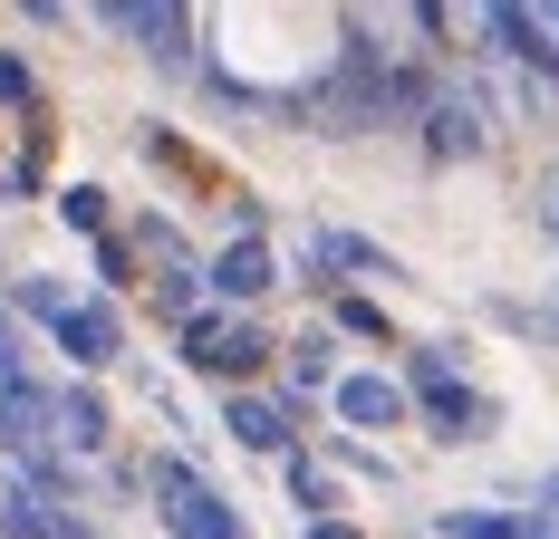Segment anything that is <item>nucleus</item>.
Segmentation results:
<instances>
[{"instance_id": "27", "label": "nucleus", "mask_w": 559, "mask_h": 539, "mask_svg": "<svg viewBox=\"0 0 559 539\" xmlns=\"http://www.w3.org/2000/svg\"><path fill=\"white\" fill-rule=\"evenodd\" d=\"M0 203H20V173H10V164H0Z\"/></svg>"}, {"instance_id": "6", "label": "nucleus", "mask_w": 559, "mask_h": 539, "mask_svg": "<svg viewBox=\"0 0 559 539\" xmlns=\"http://www.w3.org/2000/svg\"><path fill=\"white\" fill-rule=\"evenodd\" d=\"M473 39H483V58H502V68H521V77H540L559 97V39L540 10H521V0H492V10H473Z\"/></svg>"}, {"instance_id": "14", "label": "nucleus", "mask_w": 559, "mask_h": 539, "mask_svg": "<svg viewBox=\"0 0 559 539\" xmlns=\"http://www.w3.org/2000/svg\"><path fill=\"white\" fill-rule=\"evenodd\" d=\"M483 319L502 327V337H531V347H559V299H511V289H492V299H483Z\"/></svg>"}, {"instance_id": "20", "label": "nucleus", "mask_w": 559, "mask_h": 539, "mask_svg": "<svg viewBox=\"0 0 559 539\" xmlns=\"http://www.w3.org/2000/svg\"><path fill=\"white\" fill-rule=\"evenodd\" d=\"M126 241H135V251H165L174 270H193V231H183L174 213H135V221H126Z\"/></svg>"}, {"instance_id": "24", "label": "nucleus", "mask_w": 559, "mask_h": 539, "mask_svg": "<svg viewBox=\"0 0 559 539\" xmlns=\"http://www.w3.org/2000/svg\"><path fill=\"white\" fill-rule=\"evenodd\" d=\"M531 221H540V241H550V251H559V164H550V173H540V193H531Z\"/></svg>"}, {"instance_id": "15", "label": "nucleus", "mask_w": 559, "mask_h": 539, "mask_svg": "<svg viewBox=\"0 0 559 539\" xmlns=\"http://www.w3.org/2000/svg\"><path fill=\"white\" fill-rule=\"evenodd\" d=\"M68 309H78V289H68V279H49V270H20V279H10V319H29L39 337H49Z\"/></svg>"}, {"instance_id": "3", "label": "nucleus", "mask_w": 559, "mask_h": 539, "mask_svg": "<svg viewBox=\"0 0 559 539\" xmlns=\"http://www.w3.org/2000/svg\"><path fill=\"white\" fill-rule=\"evenodd\" d=\"M97 29H107V39H135L165 77H193V87L213 77V58L193 49V10H165V0H107V10H97Z\"/></svg>"}, {"instance_id": "4", "label": "nucleus", "mask_w": 559, "mask_h": 539, "mask_svg": "<svg viewBox=\"0 0 559 539\" xmlns=\"http://www.w3.org/2000/svg\"><path fill=\"white\" fill-rule=\"evenodd\" d=\"M174 357H183L193 376H223L231 395H241V376L271 357V337H261V319H231V309H213V299H203L193 319L174 327Z\"/></svg>"}, {"instance_id": "22", "label": "nucleus", "mask_w": 559, "mask_h": 539, "mask_svg": "<svg viewBox=\"0 0 559 539\" xmlns=\"http://www.w3.org/2000/svg\"><path fill=\"white\" fill-rule=\"evenodd\" d=\"M329 463H337V472H357V482H395V463L377 453V443H357V433H337V443H329Z\"/></svg>"}, {"instance_id": "23", "label": "nucleus", "mask_w": 559, "mask_h": 539, "mask_svg": "<svg viewBox=\"0 0 559 539\" xmlns=\"http://www.w3.org/2000/svg\"><path fill=\"white\" fill-rule=\"evenodd\" d=\"M87 251H97V279H107V299H116V289L135 279V241H126V231H107V241H87Z\"/></svg>"}, {"instance_id": "10", "label": "nucleus", "mask_w": 559, "mask_h": 539, "mask_svg": "<svg viewBox=\"0 0 559 539\" xmlns=\"http://www.w3.org/2000/svg\"><path fill=\"white\" fill-rule=\"evenodd\" d=\"M223 433L241 443V453H261V463H289V453H299L289 405H280V395H251V385H241V395H223Z\"/></svg>"}, {"instance_id": "19", "label": "nucleus", "mask_w": 559, "mask_h": 539, "mask_svg": "<svg viewBox=\"0 0 559 539\" xmlns=\"http://www.w3.org/2000/svg\"><path fill=\"white\" fill-rule=\"evenodd\" d=\"M280 491H289L309 520H337V482L319 472V463H309V453H289V463H280Z\"/></svg>"}, {"instance_id": "25", "label": "nucleus", "mask_w": 559, "mask_h": 539, "mask_svg": "<svg viewBox=\"0 0 559 539\" xmlns=\"http://www.w3.org/2000/svg\"><path fill=\"white\" fill-rule=\"evenodd\" d=\"M531 501H540V520H559V463L540 472V482H531Z\"/></svg>"}, {"instance_id": "1", "label": "nucleus", "mask_w": 559, "mask_h": 539, "mask_svg": "<svg viewBox=\"0 0 559 539\" xmlns=\"http://www.w3.org/2000/svg\"><path fill=\"white\" fill-rule=\"evenodd\" d=\"M463 367H473L463 337H415V347H405V405H415V424L435 433V443H453V453L502 433V395H483Z\"/></svg>"}, {"instance_id": "8", "label": "nucleus", "mask_w": 559, "mask_h": 539, "mask_svg": "<svg viewBox=\"0 0 559 539\" xmlns=\"http://www.w3.org/2000/svg\"><path fill=\"white\" fill-rule=\"evenodd\" d=\"M329 415H337V433H395V424H415L405 376H386V367H347V376L329 385Z\"/></svg>"}, {"instance_id": "18", "label": "nucleus", "mask_w": 559, "mask_h": 539, "mask_svg": "<svg viewBox=\"0 0 559 539\" xmlns=\"http://www.w3.org/2000/svg\"><path fill=\"white\" fill-rule=\"evenodd\" d=\"M58 221H68L78 241H107L116 231V193L107 183H68V193H58Z\"/></svg>"}, {"instance_id": "5", "label": "nucleus", "mask_w": 559, "mask_h": 539, "mask_svg": "<svg viewBox=\"0 0 559 539\" xmlns=\"http://www.w3.org/2000/svg\"><path fill=\"white\" fill-rule=\"evenodd\" d=\"M415 145H425V164H483L492 155V87L483 77H453L444 97L415 116Z\"/></svg>"}, {"instance_id": "26", "label": "nucleus", "mask_w": 559, "mask_h": 539, "mask_svg": "<svg viewBox=\"0 0 559 539\" xmlns=\"http://www.w3.org/2000/svg\"><path fill=\"white\" fill-rule=\"evenodd\" d=\"M299 539H367V530H357V520H309Z\"/></svg>"}, {"instance_id": "16", "label": "nucleus", "mask_w": 559, "mask_h": 539, "mask_svg": "<svg viewBox=\"0 0 559 539\" xmlns=\"http://www.w3.org/2000/svg\"><path fill=\"white\" fill-rule=\"evenodd\" d=\"M329 337H367V347H386L395 319L377 309V289H329Z\"/></svg>"}, {"instance_id": "12", "label": "nucleus", "mask_w": 559, "mask_h": 539, "mask_svg": "<svg viewBox=\"0 0 559 539\" xmlns=\"http://www.w3.org/2000/svg\"><path fill=\"white\" fill-rule=\"evenodd\" d=\"M0 539H97V520L87 511H58V501H29L20 472H10L0 482Z\"/></svg>"}, {"instance_id": "2", "label": "nucleus", "mask_w": 559, "mask_h": 539, "mask_svg": "<svg viewBox=\"0 0 559 539\" xmlns=\"http://www.w3.org/2000/svg\"><path fill=\"white\" fill-rule=\"evenodd\" d=\"M145 501H155L165 539H251V520H241L183 453H155V463H145Z\"/></svg>"}, {"instance_id": "11", "label": "nucleus", "mask_w": 559, "mask_h": 539, "mask_svg": "<svg viewBox=\"0 0 559 539\" xmlns=\"http://www.w3.org/2000/svg\"><path fill=\"white\" fill-rule=\"evenodd\" d=\"M49 433H58V453H107L116 443L107 395H97V385H58L49 395Z\"/></svg>"}, {"instance_id": "21", "label": "nucleus", "mask_w": 559, "mask_h": 539, "mask_svg": "<svg viewBox=\"0 0 559 539\" xmlns=\"http://www.w3.org/2000/svg\"><path fill=\"white\" fill-rule=\"evenodd\" d=\"M0 116H29V125H39V68L20 49H0Z\"/></svg>"}, {"instance_id": "9", "label": "nucleus", "mask_w": 559, "mask_h": 539, "mask_svg": "<svg viewBox=\"0 0 559 539\" xmlns=\"http://www.w3.org/2000/svg\"><path fill=\"white\" fill-rule=\"evenodd\" d=\"M49 347L78 367V376H107L116 357H126V309H116V299H78V309L49 327Z\"/></svg>"}, {"instance_id": "7", "label": "nucleus", "mask_w": 559, "mask_h": 539, "mask_svg": "<svg viewBox=\"0 0 559 539\" xmlns=\"http://www.w3.org/2000/svg\"><path fill=\"white\" fill-rule=\"evenodd\" d=\"M280 279H289V270H280L271 241H223V251L203 261V299L231 309V319H251L261 299H280Z\"/></svg>"}, {"instance_id": "13", "label": "nucleus", "mask_w": 559, "mask_h": 539, "mask_svg": "<svg viewBox=\"0 0 559 539\" xmlns=\"http://www.w3.org/2000/svg\"><path fill=\"white\" fill-rule=\"evenodd\" d=\"M280 357H289V395H280L289 415H299L309 395H329V385L347 376V367H337V337H329V319H319V327H299V337H289Z\"/></svg>"}, {"instance_id": "17", "label": "nucleus", "mask_w": 559, "mask_h": 539, "mask_svg": "<svg viewBox=\"0 0 559 539\" xmlns=\"http://www.w3.org/2000/svg\"><path fill=\"white\" fill-rule=\"evenodd\" d=\"M444 539H540V511H435Z\"/></svg>"}]
</instances>
